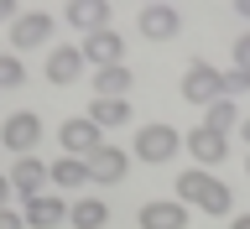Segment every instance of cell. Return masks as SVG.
I'll list each match as a JSON object with an SVG mask.
<instances>
[{
	"label": "cell",
	"mask_w": 250,
	"mask_h": 229,
	"mask_svg": "<svg viewBox=\"0 0 250 229\" xmlns=\"http://www.w3.org/2000/svg\"><path fill=\"white\" fill-rule=\"evenodd\" d=\"M198 208H203V214H214V219H224V214L234 208V193H229V187H224V183L214 177V187H208V198H203Z\"/></svg>",
	"instance_id": "cell-21"
},
{
	"label": "cell",
	"mask_w": 250,
	"mask_h": 229,
	"mask_svg": "<svg viewBox=\"0 0 250 229\" xmlns=\"http://www.w3.org/2000/svg\"><path fill=\"white\" fill-rule=\"evenodd\" d=\"M21 219H26V229H52V224H62V219H68V203L42 193V198H26Z\"/></svg>",
	"instance_id": "cell-13"
},
{
	"label": "cell",
	"mask_w": 250,
	"mask_h": 229,
	"mask_svg": "<svg viewBox=\"0 0 250 229\" xmlns=\"http://www.w3.org/2000/svg\"><path fill=\"white\" fill-rule=\"evenodd\" d=\"M0 21H11V5H5V0H0Z\"/></svg>",
	"instance_id": "cell-30"
},
{
	"label": "cell",
	"mask_w": 250,
	"mask_h": 229,
	"mask_svg": "<svg viewBox=\"0 0 250 229\" xmlns=\"http://www.w3.org/2000/svg\"><path fill=\"white\" fill-rule=\"evenodd\" d=\"M136 89V73L115 62V68H94V99H125V94Z\"/></svg>",
	"instance_id": "cell-12"
},
{
	"label": "cell",
	"mask_w": 250,
	"mask_h": 229,
	"mask_svg": "<svg viewBox=\"0 0 250 229\" xmlns=\"http://www.w3.org/2000/svg\"><path fill=\"white\" fill-rule=\"evenodd\" d=\"M125 167H130V151L109 146V141L89 156V177H94V183H120V177H125Z\"/></svg>",
	"instance_id": "cell-11"
},
{
	"label": "cell",
	"mask_w": 250,
	"mask_h": 229,
	"mask_svg": "<svg viewBox=\"0 0 250 229\" xmlns=\"http://www.w3.org/2000/svg\"><path fill=\"white\" fill-rule=\"evenodd\" d=\"M62 21H68V26H78L83 37H89V31H109V5H89V0H78V5H68V11H62Z\"/></svg>",
	"instance_id": "cell-16"
},
{
	"label": "cell",
	"mask_w": 250,
	"mask_h": 229,
	"mask_svg": "<svg viewBox=\"0 0 250 229\" xmlns=\"http://www.w3.org/2000/svg\"><path fill=\"white\" fill-rule=\"evenodd\" d=\"M219 89H224V99H234V94H250V73L229 68V73H219Z\"/></svg>",
	"instance_id": "cell-23"
},
{
	"label": "cell",
	"mask_w": 250,
	"mask_h": 229,
	"mask_svg": "<svg viewBox=\"0 0 250 229\" xmlns=\"http://www.w3.org/2000/svg\"><path fill=\"white\" fill-rule=\"evenodd\" d=\"M120 52H125V37H120V31H89L83 47H78V58L94 62V68H115Z\"/></svg>",
	"instance_id": "cell-8"
},
{
	"label": "cell",
	"mask_w": 250,
	"mask_h": 229,
	"mask_svg": "<svg viewBox=\"0 0 250 229\" xmlns=\"http://www.w3.org/2000/svg\"><path fill=\"white\" fill-rule=\"evenodd\" d=\"M177 146H183V136H177L172 125H141V130H136V162H146V167L172 162Z\"/></svg>",
	"instance_id": "cell-1"
},
{
	"label": "cell",
	"mask_w": 250,
	"mask_h": 229,
	"mask_svg": "<svg viewBox=\"0 0 250 229\" xmlns=\"http://www.w3.org/2000/svg\"><path fill=\"white\" fill-rule=\"evenodd\" d=\"M104 130H94L89 120H83V115H73V120H62L58 125V141H62V156H78V162H89L94 151H99V146H104Z\"/></svg>",
	"instance_id": "cell-4"
},
{
	"label": "cell",
	"mask_w": 250,
	"mask_h": 229,
	"mask_svg": "<svg viewBox=\"0 0 250 229\" xmlns=\"http://www.w3.org/2000/svg\"><path fill=\"white\" fill-rule=\"evenodd\" d=\"M183 99L188 104H214V99H224V89H219V68L214 62H203V58H193L188 62V73H183Z\"/></svg>",
	"instance_id": "cell-2"
},
{
	"label": "cell",
	"mask_w": 250,
	"mask_h": 229,
	"mask_svg": "<svg viewBox=\"0 0 250 229\" xmlns=\"http://www.w3.org/2000/svg\"><path fill=\"white\" fill-rule=\"evenodd\" d=\"M21 83H26L21 58H16V52H0V89H21Z\"/></svg>",
	"instance_id": "cell-22"
},
{
	"label": "cell",
	"mask_w": 250,
	"mask_h": 229,
	"mask_svg": "<svg viewBox=\"0 0 250 229\" xmlns=\"http://www.w3.org/2000/svg\"><path fill=\"white\" fill-rule=\"evenodd\" d=\"M183 146L188 151H193V162H198V167H219V162H224V156H229V141L224 136H214V130H188L183 136Z\"/></svg>",
	"instance_id": "cell-10"
},
{
	"label": "cell",
	"mask_w": 250,
	"mask_h": 229,
	"mask_svg": "<svg viewBox=\"0 0 250 229\" xmlns=\"http://www.w3.org/2000/svg\"><path fill=\"white\" fill-rule=\"evenodd\" d=\"M78 73H83V58H78V47L52 42V52H47V83H73Z\"/></svg>",
	"instance_id": "cell-14"
},
{
	"label": "cell",
	"mask_w": 250,
	"mask_h": 229,
	"mask_svg": "<svg viewBox=\"0 0 250 229\" xmlns=\"http://www.w3.org/2000/svg\"><path fill=\"white\" fill-rule=\"evenodd\" d=\"M234 11H240V16H245V21H250V0H240V5H234Z\"/></svg>",
	"instance_id": "cell-28"
},
{
	"label": "cell",
	"mask_w": 250,
	"mask_h": 229,
	"mask_svg": "<svg viewBox=\"0 0 250 229\" xmlns=\"http://www.w3.org/2000/svg\"><path fill=\"white\" fill-rule=\"evenodd\" d=\"M11 47L31 52V47H52V11H26L11 21Z\"/></svg>",
	"instance_id": "cell-3"
},
{
	"label": "cell",
	"mask_w": 250,
	"mask_h": 229,
	"mask_svg": "<svg viewBox=\"0 0 250 229\" xmlns=\"http://www.w3.org/2000/svg\"><path fill=\"white\" fill-rule=\"evenodd\" d=\"M83 120L94 130H120V125H130V99H94Z\"/></svg>",
	"instance_id": "cell-15"
},
{
	"label": "cell",
	"mask_w": 250,
	"mask_h": 229,
	"mask_svg": "<svg viewBox=\"0 0 250 229\" xmlns=\"http://www.w3.org/2000/svg\"><path fill=\"white\" fill-rule=\"evenodd\" d=\"M47 177L58 187H83L89 183V162H78V156H58L52 167H47Z\"/></svg>",
	"instance_id": "cell-19"
},
{
	"label": "cell",
	"mask_w": 250,
	"mask_h": 229,
	"mask_svg": "<svg viewBox=\"0 0 250 229\" xmlns=\"http://www.w3.org/2000/svg\"><path fill=\"white\" fill-rule=\"evenodd\" d=\"M136 224H141V229H188V203H177V198H151V203H141Z\"/></svg>",
	"instance_id": "cell-7"
},
{
	"label": "cell",
	"mask_w": 250,
	"mask_h": 229,
	"mask_svg": "<svg viewBox=\"0 0 250 229\" xmlns=\"http://www.w3.org/2000/svg\"><path fill=\"white\" fill-rule=\"evenodd\" d=\"M68 219H73L78 229H104V224H109V203H99V198H78L73 208H68Z\"/></svg>",
	"instance_id": "cell-20"
},
{
	"label": "cell",
	"mask_w": 250,
	"mask_h": 229,
	"mask_svg": "<svg viewBox=\"0 0 250 229\" xmlns=\"http://www.w3.org/2000/svg\"><path fill=\"white\" fill-rule=\"evenodd\" d=\"M208 187H214V177H208L203 167L177 172V203H203V198H208Z\"/></svg>",
	"instance_id": "cell-18"
},
{
	"label": "cell",
	"mask_w": 250,
	"mask_h": 229,
	"mask_svg": "<svg viewBox=\"0 0 250 229\" xmlns=\"http://www.w3.org/2000/svg\"><path fill=\"white\" fill-rule=\"evenodd\" d=\"M245 172H250V162H245Z\"/></svg>",
	"instance_id": "cell-31"
},
{
	"label": "cell",
	"mask_w": 250,
	"mask_h": 229,
	"mask_svg": "<svg viewBox=\"0 0 250 229\" xmlns=\"http://www.w3.org/2000/svg\"><path fill=\"white\" fill-rule=\"evenodd\" d=\"M0 141H5V151H16V156H31V146L42 141V115H31V109L11 115V120L0 125Z\"/></svg>",
	"instance_id": "cell-5"
},
{
	"label": "cell",
	"mask_w": 250,
	"mask_h": 229,
	"mask_svg": "<svg viewBox=\"0 0 250 229\" xmlns=\"http://www.w3.org/2000/svg\"><path fill=\"white\" fill-rule=\"evenodd\" d=\"M234 130H240V136H245V141H250V120H240V125H234Z\"/></svg>",
	"instance_id": "cell-29"
},
{
	"label": "cell",
	"mask_w": 250,
	"mask_h": 229,
	"mask_svg": "<svg viewBox=\"0 0 250 229\" xmlns=\"http://www.w3.org/2000/svg\"><path fill=\"white\" fill-rule=\"evenodd\" d=\"M136 31L146 42H167L183 31V11L177 5H146V11H136Z\"/></svg>",
	"instance_id": "cell-6"
},
{
	"label": "cell",
	"mask_w": 250,
	"mask_h": 229,
	"mask_svg": "<svg viewBox=\"0 0 250 229\" xmlns=\"http://www.w3.org/2000/svg\"><path fill=\"white\" fill-rule=\"evenodd\" d=\"M0 229H26V219H21V208H11V203H5V208H0Z\"/></svg>",
	"instance_id": "cell-25"
},
{
	"label": "cell",
	"mask_w": 250,
	"mask_h": 229,
	"mask_svg": "<svg viewBox=\"0 0 250 229\" xmlns=\"http://www.w3.org/2000/svg\"><path fill=\"white\" fill-rule=\"evenodd\" d=\"M5 203H11V183H5V177H0V208H5Z\"/></svg>",
	"instance_id": "cell-26"
},
{
	"label": "cell",
	"mask_w": 250,
	"mask_h": 229,
	"mask_svg": "<svg viewBox=\"0 0 250 229\" xmlns=\"http://www.w3.org/2000/svg\"><path fill=\"white\" fill-rule=\"evenodd\" d=\"M229 229H250V214H234V224Z\"/></svg>",
	"instance_id": "cell-27"
},
{
	"label": "cell",
	"mask_w": 250,
	"mask_h": 229,
	"mask_svg": "<svg viewBox=\"0 0 250 229\" xmlns=\"http://www.w3.org/2000/svg\"><path fill=\"white\" fill-rule=\"evenodd\" d=\"M234 125H240V109H234V99H214V104L203 109V130H214V136L229 141Z\"/></svg>",
	"instance_id": "cell-17"
},
{
	"label": "cell",
	"mask_w": 250,
	"mask_h": 229,
	"mask_svg": "<svg viewBox=\"0 0 250 229\" xmlns=\"http://www.w3.org/2000/svg\"><path fill=\"white\" fill-rule=\"evenodd\" d=\"M234 68H240V73H250V31L234 42Z\"/></svg>",
	"instance_id": "cell-24"
},
{
	"label": "cell",
	"mask_w": 250,
	"mask_h": 229,
	"mask_svg": "<svg viewBox=\"0 0 250 229\" xmlns=\"http://www.w3.org/2000/svg\"><path fill=\"white\" fill-rule=\"evenodd\" d=\"M5 183H11V193H21V198H42L47 162H37V156H16V167L5 172Z\"/></svg>",
	"instance_id": "cell-9"
}]
</instances>
